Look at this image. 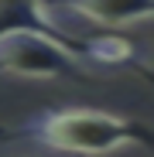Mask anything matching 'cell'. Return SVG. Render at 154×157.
Segmentation results:
<instances>
[{
  "label": "cell",
  "mask_w": 154,
  "mask_h": 157,
  "mask_svg": "<svg viewBox=\"0 0 154 157\" xmlns=\"http://www.w3.org/2000/svg\"><path fill=\"white\" fill-rule=\"evenodd\" d=\"M62 10L75 14L79 21H89L93 28L116 31L127 24H137L154 17V0H51Z\"/></svg>",
  "instance_id": "cell-3"
},
{
  "label": "cell",
  "mask_w": 154,
  "mask_h": 157,
  "mask_svg": "<svg viewBox=\"0 0 154 157\" xmlns=\"http://www.w3.org/2000/svg\"><path fill=\"white\" fill-rule=\"evenodd\" d=\"M28 137L55 154L103 157L120 147H147L154 150V133L147 126L103 113V109H51L28 123Z\"/></svg>",
  "instance_id": "cell-1"
},
{
  "label": "cell",
  "mask_w": 154,
  "mask_h": 157,
  "mask_svg": "<svg viewBox=\"0 0 154 157\" xmlns=\"http://www.w3.org/2000/svg\"><path fill=\"white\" fill-rule=\"evenodd\" d=\"M0 137H4V130H0Z\"/></svg>",
  "instance_id": "cell-5"
},
{
  "label": "cell",
  "mask_w": 154,
  "mask_h": 157,
  "mask_svg": "<svg viewBox=\"0 0 154 157\" xmlns=\"http://www.w3.org/2000/svg\"><path fill=\"white\" fill-rule=\"evenodd\" d=\"M134 55H137L134 41H127V38H120L113 31H96L79 48V58L82 62L89 58L96 65H127V62H134Z\"/></svg>",
  "instance_id": "cell-4"
},
{
  "label": "cell",
  "mask_w": 154,
  "mask_h": 157,
  "mask_svg": "<svg viewBox=\"0 0 154 157\" xmlns=\"http://www.w3.org/2000/svg\"><path fill=\"white\" fill-rule=\"evenodd\" d=\"M0 72L17 78H75L86 75V62L41 28H17L0 34Z\"/></svg>",
  "instance_id": "cell-2"
}]
</instances>
